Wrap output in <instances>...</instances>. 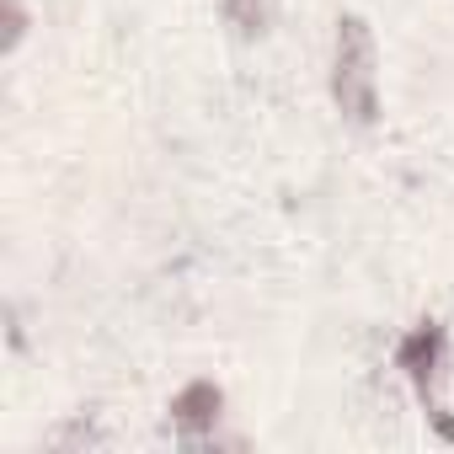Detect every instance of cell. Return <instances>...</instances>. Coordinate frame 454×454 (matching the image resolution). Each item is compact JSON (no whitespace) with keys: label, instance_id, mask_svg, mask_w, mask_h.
Listing matches in <instances>:
<instances>
[{"label":"cell","instance_id":"3","mask_svg":"<svg viewBox=\"0 0 454 454\" xmlns=\"http://www.w3.org/2000/svg\"><path fill=\"white\" fill-rule=\"evenodd\" d=\"M171 411H176V422H182V427H203V422H214V417H219V390H214V385H187V390L176 395V406H171Z\"/></svg>","mask_w":454,"mask_h":454},{"label":"cell","instance_id":"2","mask_svg":"<svg viewBox=\"0 0 454 454\" xmlns=\"http://www.w3.org/2000/svg\"><path fill=\"white\" fill-rule=\"evenodd\" d=\"M438 358H443V332H438V326H417V332L401 342V369H406L417 385H427V374L438 369Z\"/></svg>","mask_w":454,"mask_h":454},{"label":"cell","instance_id":"1","mask_svg":"<svg viewBox=\"0 0 454 454\" xmlns=\"http://www.w3.org/2000/svg\"><path fill=\"white\" fill-rule=\"evenodd\" d=\"M332 97H337L342 118H353V123H374L380 118V54H374V33H369L364 17H342L337 22Z\"/></svg>","mask_w":454,"mask_h":454}]
</instances>
